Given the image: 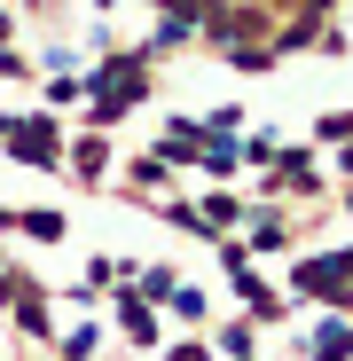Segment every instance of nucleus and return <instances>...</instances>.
<instances>
[{
  "mask_svg": "<svg viewBox=\"0 0 353 361\" xmlns=\"http://www.w3.org/2000/svg\"><path fill=\"white\" fill-rule=\"evenodd\" d=\"M0 142H8V149H16L24 165H55V149H63V142H55V126H47V118H24V126H8Z\"/></svg>",
  "mask_w": 353,
  "mask_h": 361,
  "instance_id": "obj_1",
  "label": "nucleus"
},
{
  "mask_svg": "<svg viewBox=\"0 0 353 361\" xmlns=\"http://www.w3.org/2000/svg\"><path fill=\"white\" fill-rule=\"evenodd\" d=\"M0 39H8V16H0Z\"/></svg>",
  "mask_w": 353,
  "mask_h": 361,
  "instance_id": "obj_2",
  "label": "nucleus"
}]
</instances>
